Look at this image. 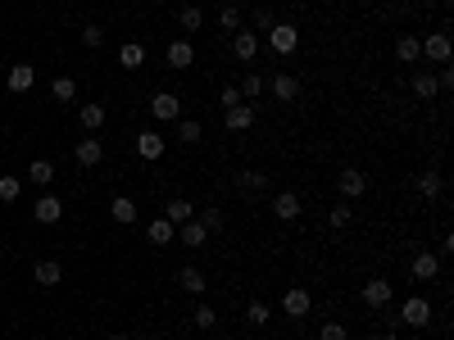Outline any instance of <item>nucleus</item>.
Masks as SVG:
<instances>
[{"label":"nucleus","instance_id":"nucleus-21","mask_svg":"<svg viewBox=\"0 0 454 340\" xmlns=\"http://www.w3.org/2000/svg\"><path fill=\"white\" fill-rule=\"evenodd\" d=\"M178 281H182V290H191V295H205V290H209V277L200 268H182Z\"/></svg>","mask_w":454,"mask_h":340},{"label":"nucleus","instance_id":"nucleus-23","mask_svg":"<svg viewBox=\"0 0 454 340\" xmlns=\"http://www.w3.org/2000/svg\"><path fill=\"white\" fill-rule=\"evenodd\" d=\"M395 60H400V64H413V60H422V46H418V36H400V41H395Z\"/></svg>","mask_w":454,"mask_h":340},{"label":"nucleus","instance_id":"nucleus-22","mask_svg":"<svg viewBox=\"0 0 454 340\" xmlns=\"http://www.w3.org/2000/svg\"><path fill=\"white\" fill-rule=\"evenodd\" d=\"M146 236H150V245H173V236H178V227H173L168 218H154Z\"/></svg>","mask_w":454,"mask_h":340},{"label":"nucleus","instance_id":"nucleus-11","mask_svg":"<svg viewBox=\"0 0 454 340\" xmlns=\"http://www.w3.org/2000/svg\"><path fill=\"white\" fill-rule=\"evenodd\" d=\"M363 191H368V177H363L359 168H345V172H341V196H345V200H359Z\"/></svg>","mask_w":454,"mask_h":340},{"label":"nucleus","instance_id":"nucleus-10","mask_svg":"<svg viewBox=\"0 0 454 340\" xmlns=\"http://www.w3.org/2000/svg\"><path fill=\"white\" fill-rule=\"evenodd\" d=\"M137 154H141L146 163H154V159L163 154V136H159V132H137Z\"/></svg>","mask_w":454,"mask_h":340},{"label":"nucleus","instance_id":"nucleus-7","mask_svg":"<svg viewBox=\"0 0 454 340\" xmlns=\"http://www.w3.org/2000/svg\"><path fill=\"white\" fill-rule=\"evenodd\" d=\"M363 304H373V308L391 304V281H386V277H373V281H363Z\"/></svg>","mask_w":454,"mask_h":340},{"label":"nucleus","instance_id":"nucleus-37","mask_svg":"<svg viewBox=\"0 0 454 340\" xmlns=\"http://www.w3.org/2000/svg\"><path fill=\"white\" fill-rule=\"evenodd\" d=\"M200 227H205V231H218V227H223V209H205V213H200Z\"/></svg>","mask_w":454,"mask_h":340},{"label":"nucleus","instance_id":"nucleus-16","mask_svg":"<svg viewBox=\"0 0 454 340\" xmlns=\"http://www.w3.org/2000/svg\"><path fill=\"white\" fill-rule=\"evenodd\" d=\"M232 50H236V60H246V64H250V60L259 55V36L246 27V32H236V36H232Z\"/></svg>","mask_w":454,"mask_h":340},{"label":"nucleus","instance_id":"nucleus-43","mask_svg":"<svg viewBox=\"0 0 454 340\" xmlns=\"http://www.w3.org/2000/svg\"><path fill=\"white\" fill-rule=\"evenodd\" d=\"M218 104H223V109H232V104H241V91H236V86H223V95H218Z\"/></svg>","mask_w":454,"mask_h":340},{"label":"nucleus","instance_id":"nucleus-5","mask_svg":"<svg viewBox=\"0 0 454 340\" xmlns=\"http://www.w3.org/2000/svg\"><path fill=\"white\" fill-rule=\"evenodd\" d=\"M418 46L432 64H450V32H432L427 41H418Z\"/></svg>","mask_w":454,"mask_h":340},{"label":"nucleus","instance_id":"nucleus-44","mask_svg":"<svg viewBox=\"0 0 454 340\" xmlns=\"http://www.w3.org/2000/svg\"><path fill=\"white\" fill-rule=\"evenodd\" d=\"M386 340H400V336H395V332H386Z\"/></svg>","mask_w":454,"mask_h":340},{"label":"nucleus","instance_id":"nucleus-12","mask_svg":"<svg viewBox=\"0 0 454 340\" xmlns=\"http://www.w3.org/2000/svg\"><path fill=\"white\" fill-rule=\"evenodd\" d=\"M32 281H36V286H60V281H64V268L55 264V259H41V264L32 268Z\"/></svg>","mask_w":454,"mask_h":340},{"label":"nucleus","instance_id":"nucleus-33","mask_svg":"<svg viewBox=\"0 0 454 340\" xmlns=\"http://www.w3.org/2000/svg\"><path fill=\"white\" fill-rule=\"evenodd\" d=\"M236 91H241V100H255V95L264 91V77H259V73H246V82H241Z\"/></svg>","mask_w":454,"mask_h":340},{"label":"nucleus","instance_id":"nucleus-36","mask_svg":"<svg viewBox=\"0 0 454 340\" xmlns=\"http://www.w3.org/2000/svg\"><path fill=\"white\" fill-rule=\"evenodd\" d=\"M18 191H23V182H18V177H9V172H5V177H0V200H18Z\"/></svg>","mask_w":454,"mask_h":340},{"label":"nucleus","instance_id":"nucleus-6","mask_svg":"<svg viewBox=\"0 0 454 340\" xmlns=\"http://www.w3.org/2000/svg\"><path fill=\"white\" fill-rule=\"evenodd\" d=\"M73 154H77V163H82V168H95V163L105 159V145H100V136H82Z\"/></svg>","mask_w":454,"mask_h":340},{"label":"nucleus","instance_id":"nucleus-45","mask_svg":"<svg viewBox=\"0 0 454 340\" xmlns=\"http://www.w3.org/2000/svg\"><path fill=\"white\" fill-rule=\"evenodd\" d=\"M109 340H132V336H109Z\"/></svg>","mask_w":454,"mask_h":340},{"label":"nucleus","instance_id":"nucleus-27","mask_svg":"<svg viewBox=\"0 0 454 340\" xmlns=\"http://www.w3.org/2000/svg\"><path fill=\"white\" fill-rule=\"evenodd\" d=\"M109 213H114V222H123V227H128V222H137V204H132L128 196H119L109 204Z\"/></svg>","mask_w":454,"mask_h":340},{"label":"nucleus","instance_id":"nucleus-41","mask_svg":"<svg viewBox=\"0 0 454 340\" xmlns=\"http://www.w3.org/2000/svg\"><path fill=\"white\" fill-rule=\"evenodd\" d=\"M82 46H105V27H82Z\"/></svg>","mask_w":454,"mask_h":340},{"label":"nucleus","instance_id":"nucleus-28","mask_svg":"<svg viewBox=\"0 0 454 340\" xmlns=\"http://www.w3.org/2000/svg\"><path fill=\"white\" fill-rule=\"evenodd\" d=\"M119 64H123V68H141V64H146V46L128 41V46L119 50Z\"/></svg>","mask_w":454,"mask_h":340},{"label":"nucleus","instance_id":"nucleus-25","mask_svg":"<svg viewBox=\"0 0 454 340\" xmlns=\"http://www.w3.org/2000/svg\"><path fill=\"white\" fill-rule=\"evenodd\" d=\"M273 95H277V100H295V95H300V82L286 77V73H277L273 77Z\"/></svg>","mask_w":454,"mask_h":340},{"label":"nucleus","instance_id":"nucleus-32","mask_svg":"<svg viewBox=\"0 0 454 340\" xmlns=\"http://www.w3.org/2000/svg\"><path fill=\"white\" fill-rule=\"evenodd\" d=\"M51 95H55V100H73V95H77V82H73V77H55V82H51Z\"/></svg>","mask_w":454,"mask_h":340},{"label":"nucleus","instance_id":"nucleus-8","mask_svg":"<svg viewBox=\"0 0 454 340\" xmlns=\"http://www.w3.org/2000/svg\"><path fill=\"white\" fill-rule=\"evenodd\" d=\"M32 213H36V222H46V227H51V222H60V218H64V200L41 196V200L32 204Z\"/></svg>","mask_w":454,"mask_h":340},{"label":"nucleus","instance_id":"nucleus-42","mask_svg":"<svg viewBox=\"0 0 454 340\" xmlns=\"http://www.w3.org/2000/svg\"><path fill=\"white\" fill-rule=\"evenodd\" d=\"M345 222H350V200H341L332 209V227H345Z\"/></svg>","mask_w":454,"mask_h":340},{"label":"nucleus","instance_id":"nucleus-19","mask_svg":"<svg viewBox=\"0 0 454 340\" xmlns=\"http://www.w3.org/2000/svg\"><path fill=\"white\" fill-rule=\"evenodd\" d=\"M27 182H32V186H51L55 182V163L51 159H32L27 163Z\"/></svg>","mask_w":454,"mask_h":340},{"label":"nucleus","instance_id":"nucleus-17","mask_svg":"<svg viewBox=\"0 0 454 340\" xmlns=\"http://www.w3.org/2000/svg\"><path fill=\"white\" fill-rule=\"evenodd\" d=\"M250 123H255V109H250L246 100L227 109V132H250Z\"/></svg>","mask_w":454,"mask_h":340},{"label":"nucleus","instance_id":"nucleus-34","mask_svg":"<svg viewBox=\"0 0 454 340\" xmlns=\"http://www.w3.org/2000/svg\"><path fill=\"white\" fill-rule=\"evenodd\" d=\"M191 322H196V327H200V332H209V327H214V322H218V313H214V308H209V304H200V308H196V313H191Z\"/></svg>","mask_w":454,"mask_h":340},{"label":"nucleus","instance_id":"nucleus-24","mask_svg":"<svg viewBox=\"0 0 454 340\" xmlns=\"http://www.w3.org/2000/svg\"><path fill=\"white\" fill-rule=\"evenodd\" d=\"M178 23H182V32H200V27H205V9H200V5H187L178 14Z\"/></svg>","mask_w":454,"mask_h":340},{"label":"nucleus","instance_id":"nucleus-13","mask_svg":"<svg viewBox=\"0 0 454 340\" xmlns=\"http://www.w3.org/2000/svg\"><path fill=\"white\" fill-rule=\"evenodd\" d=\"M409 272H413V281H432V277H436V272H441V259L422 250V254H418V259H413V264H409Z\"/></svg>","mask_w":454,"mask_h":340},{"label":"nucleus","instance_id":"nucleus-1","mask_svg":"<svg viewBox=\"0 0 454 340\" xmlns=\"http://www.w3.org/2000/svg\"><path fill=\"white\" fill-rule=\"evenodd\" d=\"M268 46H273L277 55H295V46H300V27L295 23H273L268 27Z\"/></svg>","mask_w":454,"mask_h":340},{"label":"nucleus","instance_id":"nucleus-4","mask_svg":"<svg viewBox=\"0 0 454 340\" xmlns=\"http://www.w3.org/2000/svg\"><path fill=\"white\" fill-rule=\"evenodd\" d=\"M150 114H154V118H159V123H173V118H178V114H182V100H178V95H173V91H159V95H154V100H150Z\"/></svg>","mask_w":454,"mask_h":340},{"label":"nucleus","instance_id":"nucleus-3","mask_svg":"<svg viewBox=\"0 0 454 340\" xmlns=\"http://www.w3.org/2000/svg\"><path fill=\"white\" fill-rule=\"evenodd\" d=\"M309 308H314V299H309L305 286H291V290L282 295V313H286V318H305Z\"/></svg>","mask_w":454,"mask_h":340},{"label":"nucleus","instance_id":"nucleus-40","mask_svg":"<svg viewBox=\"0 0 454 340\" xmlns=\"http://www.w3.org/2000/svg\"><path fill=\"white\" fill-rule=\"evenodd\" d=\"M264 172H241V191H264Z\"/></svg>","mask_w":454,"mask_h":340},{"label":"nucleus","instance_id":"nucleus-30","mask_svg":"<svg viewBox=\"0 0 454 340\" xmlns=\"http://www.w3.org/2000/svg\"><path fill=\"white\" fill-rule=\"evenodd\" d=\"M268 318H273V313H268L264 299H250V304H246V322L250 327H268Z\"/></svg>","mask_w":454,"mask_h":340},{"label":"nucleus","instance_id":"nucleus-26","mask_svg":"<svg viewBox=\"0 0 454 340\" xmlns=\"http://www.w3.org/2000/svg\"><path fill=\"white\" fill-rule=\"evenodd\" d=\"M77 118H82L86 132H100L105 128V104H82V114H77Z\"/></svg>","mask_w":454,"mask_h":340},{"label":"nucleus","instance_id":"nucleus-9","mask_svg":"<svg viewBox=\"0 0 454 340\" xmlns=\"http://www.w3.org/2000/svg\"><path fill=\"white\" fill-rule=\"evenodd\" d=\"M32 82H36V68L32 64H14V68H9V91H14V95L32 91Z\"/></svg>","mask_w":454,"mask_h":340},{"label":"nucleus","instance_id":"nucleus-35","mask_svg":"<svg viewBox=\"0 0 454 340\" xmlns=\"http://www.w3.org/2000/svg\"><path fill=\"white\" fill-rule=\"evenodd\" d=\"M418 191H422V196H441V172H422V177H418Z\"/></svg>","mask_w":454,"mask_h":340},{"label":"nucleus","instance_id":"nucleus-15","mask_svg":"<svg viewBox=\"0 0 454 340\" xmlns=\"http://www.w3.org/2000/svg\"><path fill=\"white\" fill-rule=\"evenodd\" d=\"M163 218H168L173 227H182V222L196 218V204H191V200H168V204H163Z\"/></svg>","mask_w":454,"mask_h":340},{"label":"nucleus","instance_id":"nucleus-39","mask_svg":"<svg viewBox=\"0 0 454 340\" xmlns=\"http://www.w3.org/2000/svg\"><path fill=\"white\" fill-rule=\"evenodd\" d=\"M318 340H345V327L341 322H323L318 327Z\"/></svg>","mask_w":454,"mask_h":340},{"label":"nucleus","instance_id":"nucleus-38","mask_svg":"<svg viewBox=\"0 0 454 340\" xmlns=\"http://www.w3.org/2000/svg\"><path fill=\"white\" fill-rule=\"evenodd\" d=\"M218 23H223V27H241V9L236 5H223V9H218Z\"/></svg>","mask_w":454,"mask_h":340},{"label":"nucleus","instance_id":"nucleus-31","mask_svg":"<svg viewBox=\"0 0 454 340\" xmlns=\"http://www.w3.org/2000/svg\"><path fill=\"white\" fill-rule=\"evenodd\" d=\"M200 136H205V132H200L196 118H182V123H178V141H182V145H196Z\"/></svg>","mask_w":454,"mask_h":340},{"label":"nucleus","instance_id":"nucleus-29","mask_svg":"<svg viewBox=\"0 0 454 340\" xmlns=\"http://www.w3.org/2000/svg\"><path fill=\"white\" fill-rule=\"evenodd\" d=\"M413 95H422V100H432V95H441V82L432 73H418L413 77Z\"/></svg>","mask_w":454,"mask_h":340},{"label":"nucleus","instance_id":"nucleus-14","mask_svg":"<svg viewBox=\"0 0 454 340\" xmlns=\"http://www.w3.org/2000/svg\"><path fill=\"white\" fill-rule=\"evenodd\" d=\"M163 60H168L173 68H191V64H196V50H191V41H168Z\"/></svg>","mask_w":454,"mask_h":340},{"label":"nucleus","instance_id":"nucleus-18","mask_svg":"<svg viewBox=\"0 0 454 340\" xmlns=\"http://www.w3.org/2000/svg\"><path fill=\"white\" fill-rule=\"evenodd\" d=\"M273 213L282 222H291V218H300V196H295V191H282V196L273 200Z\"/></svg>","mask_w":454,"mask_h":340},{"label":"nucleus","instance_id":"nucleus-20","mask_svg":"<svg viewBox=\"0 0 454 340\" xmlns=\"http://www.w3.org/2000/svg\"><path fill=\"white\" fill-rule=\"evenodd\" d=\"M178 236H182V245L200 250V245H205V240H209V231L200 227V218H191V222H182V227H178Z\"/></svg>","mask_w":454,"mask_h":340},{"label":"nucleus","instance_id":"nucleus-2","mask_svg":"<svg viewBox=\"0 0 454 340\" xmlns=\"http://www.w3.org/2000/svg\"><path fill=\"white\" fill-rule=\"evenodd\" d=\"M400 322H409V327H427V322H432V304H427L422 295L404 299V308H400Z\"/></svg>","mask_w":454,"mask_h":340}]
</instances>
